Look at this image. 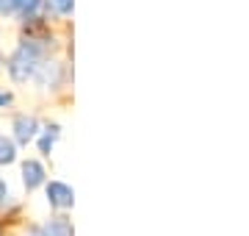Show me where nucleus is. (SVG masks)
<instances>
[{
  "label": "nucleus",
  "instance_id": "nucleus-1",
  "mask_svg": "<svg viewBox=\"0 0 249 236\" xmlns=\"http://www.w3.org/2000/svg\"><path fill=\"white\" fill-rule=\"evenodd\" d=\"M36 134H39V122H36V117H28V114L14 117V139H17L19 145H28L31 139H36Z\"/></svg>",
  "mask_w": 249,
  "mask_h": 236
},
{
  "label": "nucleus",
  "instance_id": "nucleus-2",
  "mask_svg": "<svg viewBox=\"0 0 249 236\" xmlns=\"http://www.w3.org/2000/svg\"><path fill=\"white\" fill-rule=\"evenodd\" d=\"M34 78L42 86H58V81H61V64L58 61H39Z\"/></svg>",
  "mask_w": 249,
  "mask_h": 236
},
{
  "label": "nucleus",
  "instance_id": "nucleus-3",
  "mask_svg": "<svg viewBox=\"0 0 249 236\" xmlns=\"http://www.w3.org/2000/svg\"><path fill=\"white\" fill-rule=\"evenodd\" d=\"M47 200H50V206H55V209H70L75 197H72V189L67 186V183L53 181L50 186H47Z\"/></svg>",
  "mask_w": 249,
  "mask_h": 236
},
{
  "label": "nucleus",
  "instance_id": "nucleus-4",
  "mask_svg": "<svg viewBox=\"0 0 249 236\" xmlns=\"http://www.w3.org/2000/svg\"><path fill=\"white\" fill-rule=\"evenodd\" d=\"M22 183H25L28 189H36V186H42L45 183V167L39 161H25L22 164Z\"/></svg>",
  "mask_w": 249,
  "mask_h": 236
},
{
  "label": "nucleus",
  "instance_id": "nucleus-5",
  "mask_svg": "<svg viewBox=\"0 0 249 236\" xmlns=\"http://www.w3.org/2000/svg\"><path fill=\"white\" fill-rule=\"evenodd\" d=\"M42 236H75V234H72V222L67 217H53L42 225Z\"/></svg>",
  "mask_w": 249,
  "mask_h": 236
},
{
  "label": "nucleus",
  "instance_id": "nucleus-6",
  "mask_svg": "<svg viewBox=\"0 0 249 236\" xmlns=\"http://www.w3.org/2000/svg\"><path fill=\"white\" fill-rule=\"evenodd\" d=\"M58 134H61V128L55 125H47L45 128V137L39 139V150H42V153H50V150H53V145H55V139H58Z\"/></svg>",
  "mask_w": 249,
  "mask_h": 236
},
{
  "label": "nucleus",
  "instance_id": "nucleus-7",
  "mask_svg": "<svg viewBox=\"0 0 249 236\" xmlns=\"http://www.w3.org/2000/svg\"><path fill=\"white\" fill-rule=\"evenodd\" d=\"M14 158H17V147H14V142L0 134V164H11Z\"/></svg>",
  "mask_w": 249,
  "mask_h": 236
},
{
  "label": "nucleus",
  "instance_id": "nucleus-8",
  "mask_svg": "<svg viewBox=\"0 0 249 236\" xmlns=\"http://www.w3.org/2000/svg\"><path fill=\"white\" fill-rule=\"evenodd\" d=\"M47 9H53L55 14H61V17H67V14H72V6H75V0H45Z\"/></svg>",
  "mask_w": 249,
  "mask_h": 236
},
{
  "label": "nucleus",
  "instance_id": "nucleus-9",
  "mask_svg": "<svg viewBox=\"0 0 249 236\" xmlns=\"http://www.w3.org/2000/svg\"><path fill=\"white\" fill-rule=\"evenodd\" d=\"M17 14V0H0V17Z\"/></svg>",
  "mask_w": 249,
  "mask_h": 236
},
{
  "label": "nucleus",
  "instance_id": "nucleus-10",
  "mask_svg": "<svg viewBox=\"0 0 249 236\" xmlns=\"http://www.w3.org/2000/svg\"><path fill=\"white\" fill-rule=\"evenodd\" d=\"M6 197H9V186H6V181L0 178V206L6 203Z\"/></svg>",
  "mask_w": 249,
  "mask_h": 236
},
{
  "label": "nucleus",
  "instance_id": "nucleus-11",
  "mask_svg": "<svg viewBox=\"0 0 249 236\" xmlns=\"http://www.w3.org/2000/svg\"><path fill=\"white\" fill-rule=\"evenodd\" d=\"M11 103V95L9 92H0V106H9Z\"/></svg>",
  "mask_w": 249,
  "mask_h": 236
},
{
  "label": "nucleus",
  "instance_id": "nucleus-12",
  "mask_svg": "<svg viewBox=\"0 0 249 236\" xmlns=\"http://www.w3.org/2000/svg\"><path fill=\"white\" fill-rule=\"evenodd\" d=\"M0 64H6V59H3V56H0Z\"/></svg>",
  "mask_w": 249,
  "mask_h": 236
}]
</instances>
